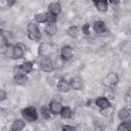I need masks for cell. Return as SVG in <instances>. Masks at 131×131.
<instances>
[{
    "mask_svg": "<svg viewBox=\"0 0 131 131\" xmlns=\"http://www.w3.org/2000/svg\"><path fill=\"white\" fill-rule=\"evenodd\" d=\"M79 34H80V29L79 27L77 26H71L67 29V35L73 39H76L79 37Z\"/></svg>",
    "mask_w": 131,
    "mask_h": 131,
    "instance_id": "20",
    "label": "cell"
},
{
    "mask_svg": "<svg viewBox=\"0 0 131 131\" xmlns=\"http://www.w3.org/2000/svg\"><path fill=\"white\" fill-rule=\"evenodd\" d=\"M92 29L93 31L99 35V36H104L108 33V28L106 26V23L101 20V19H97L92 24Z\"/></svg>",
    "mask_w": 131,
    "mask_h": 131,
    "instance_id": "3",
    "label": "cell"
},
{
    "mask_svg": "<svg viewBox=\"0 0 131 131\" xmlns=\"http://www.w3.org/2000/svg\"><path fill=\"white\" fill-rule=\"evenodd\" d=\"M81 31H82V33H83L85 36L90 35V33H91L90 25H89V24H84V25H82V27H81Z\"/></svg>",
    "mask_w": 131,
    "mask_h": 131,
    "instance_id": "25",
    "label": "cell"
},
{
    "mask_svg": "<svg viewBox=\"0 0 131 131\" xmlns=\"http://www.w3.org/2000/svg\"><path fill=\"white\" fill-rule=\"evenodd\" d=\"M61 9H62V8H61V4H60L59 2H57V1L51 2V3H49L48 6H47L48 12H50V13L56 15V16L61 12Z\"/></svg>",
    "mask_w": 131,
    "mask_h": 131,
    "instance_id": "13",
    "label": "cell"
},
{
    "mask_svg": "<svg viewBox=\"0 0 131 131\" xmlns=\"http://www.w3.org/2000/svg\"><path fill=\"white\" fill-rule=\"evenodd\" d=\"M27 35L28 38L32 41H40L42 38V33L41 30L39 29V26L36 21H29L27 25Z\"/></svg>",
    "mask_w": 131,
    "mask_h": 131,
    "instance_id": "1",
    "label": "cell"
},
{
    "mask_svg": "<svg viewBox=\"0 0 131 131\" xmlns=\"http://www.w3.org/2000/svg\"><path fill=\"white\" fill-rule=\"evenodd\" d=\"M117 116H118V119L120 120V122H123V121H131V114H130V111L127 107L120 108L118 111V113H117Z\"/></svg>",
    "mask_w": 131,
    "mask_h": 131,
    "instance_id": "14",
    "label": "cell"
},
{
    "mask_svg": "<svg viewBox=\"0 0 131 131\" xmlns=\"http://www.w3.org/2000/svg\"><path fill=\"white\" fill-rule=\"evenodd\" d=\"M93 3H95V2H99V1H105V0H91Z\"/></svg>",
    "mask_w": 131,
    "mask_h": 131,
    "instance_id": "32",
    "label": "cell"
},
{
    "mask_svg": "<svg viewBox=\"0 0 131 131\" xmlns=\"http://www.w3.org/2000/svg\"><path fill=\"white\" fill-rule=\"evenodd\" d=\"M25 55V47L21 44L12 45V59H21Z\"/></svg>",
    "mask_w": 131,
    "mask_h": 131,
    "instance_id": "8",
    "label": "cell"
},
{
    "mask_svg": "<svg viewBox=\"0 0 131 131\" xmlns=\"http://www.w3.org/2000/svg\"><path fill=\"white\" fill-rule=\"evenodd\" d=\"M50 51H51V46L45 42H42L39 47H38V54L41 56V57H44V56H49L50 54Z\"/></svg>",
    "mask_w": 131,
    "mask_h": 131,
    "instance_id": "15",
    "label": "cell"
},
{
    "mask_svg": "<svg viewBox=\"0 0 131 131\" xmlns=\"http://www.w3.org/2000/svg\"><path fill=\"white\" fill-rule=\"evenodd\" d=\"M28 74H25L23 72H18V73H15L13 74V78H12V81L15 85H25L27 82H28Z\"/></svg>",
    "mask_w": 131,
    "mask_h": 131,
    "instance_id": "9",
    "label": "cell"
},
{
    "mask_svg": "<svg viewBox=\"0 0 131 131\" xmlns=\"http://www.w3.org/2000/svg\"><path fill=\"white\" fill-rule=\"evenodd\" d=\"M56 88L59 92L61 93H67L71 90V86H70V82L64 79V78H60L57 82V85H56Z\"/></svg>",
    "mask_w": 131,
    "mask_h": 131,
    "instance_id": "12",
    "label": "cell"
},
{
    "mask_svg": "<svg viewBox=\"0 0 131 131\" xmlns=\"http://www.w3.org/2000/svg\"><path fill=\"white\" fill-rule=\"evenodd\" d=\"M63 63H64V60H62L60 57H58L57 59H55V60L53 61L54 70H55V69H61V68H62V66H63Z\"/></svg>",
    "mask_w": 131,
    "mask_h": 131,
    "instance_id": "26",
    "label": "cell"
},
{
    "mask_svg": "<svg viewBox=\"0 0 131 131\" xmlns=\"http://www.w3.org/2000/svg\"><path fill=\"white\" fill-rule=\"evenodd\" d=\"M74 56V49L71 45H63L61 48H60V51H59V57L64 60V61H68V60H71Z\"/></svg>",
    "mask_w": 131,
    "mask_h": 131,
    "instance_id": "5",
    "label": "cell"
},
{
    "mask_svg": "<svg viewBox=\"0 0 131 131\" xmlns=\"http://www.w3.org/2000/svg\"><path fill=\"white\" fill-rule=\"evenodd\" d=\"M20 115L23 117V119L25 121H28V122H36L38 119H39V113L37 111V108L33 105H29V106H26L24 108L20 110Z\"/></svg>",
    "mask_w": 131,
    "mask_h": 131,
    "instance_id": "2",
    "label": "cell"
},
{
    "mask_svg": "<svg viewBox=\"0 0 131 131\" xmlns=\"http://www.w3.org/2000/svg\"><path fill=\"white\" fill-rule=\"evenodd\" d=\"M40 70L44 73H51L54 71V66H53V60L49 56H44L41 58L40 63H39Z\"/></svg>",
    "mask_w": 131,
    "mask_h": 131,
    "instance_id": "4",
    "label": "cell"
},
{
    "mask_svg": "<svg viewBox=\"0 0 131 131\" xmlns=\"http://www.w3.org/2000/svg\"><path fill=\"white\" fill-rule=\"evenodd\" d=\"M70 86H71V89L73 90H76V91H82L84 89V82L81 78L79 77H75V78H72L70 81Z\"/></svg>",
    "mask_w": 131,
    "mask_h": 131,
    "instance_id": "10",
    "label": "cell"
},
{
    "mask_svg": "<svg viewBox=\"0 0 131 131\" xmlns=\"http://www.w3.org/2000/svg\"><path fill=\"white\" fill-rule=\"evenodd\" d=\"M118 131H130L131 130V121H123L117 126Z\"/></svg>",
    "mask_w": 131,
    "mask_h": 131,
    "instance_id": "24",
    "label": "cell"
},
{
    "mask_svg": "<svg viewBox=\"0 0 131 131\" xmlns=\"http://www.w3.org/2000/svg\"><path fill=\"white\" fill-rule=\"evenodd\" d=\"M73 115H74V114H73L72 107L69 106V105H63L58 116H59L62 120H70V119L73 118Z\"/></svg>",
    "mask_w": 131,
    "mask_h": 131,
    "instance_id": "16",
    "label": "cell"
},
{
    "mask_svg": "<svg viewBox=\"0 0 131 131\" xmlns=\"http://www.w3.org/2000/svg\"><path fill=\"white\" fill-rule=\"evenodd\" d=\"M43 31L48 37H53L57 32L56 23H48V24H46V26H45Z\"/></svg>",
    "mask_w": 131,
    "mask_h": 131,
    "instance_id": "17",
    "label": "cell"
},
{
    "mask_svg": "<svg viewBox=\"0 0 131 131\" xmlns=\"http://www.w3.org/2000/svg\"><path fill=\"white\" fill-rule=\"evenodd\" d=\"M6 98H7V92L4 89H1L0 88V102L4 101Z\"/></svg>",
    "mask_w": 131,
    "mask_h": 131,
    "instance_id": "29",
    "label": "cell"
},
{
    "mask_svg": "<svg viewBox=\"0 0 131 131\" xmlns=\"http://www.w3.org/2000/svg\"><path fill=\"white\" fill-rule=\"evenodd\" d=\"M107 1H110L112 4H118V3H119L121 0H107Z\"/></svg>",
    "mask_w": 131,
    "mask_h": 131,
    "instance_id": "31",
    "label": "cell"
},
{
    "mask_svg": "<svg viewBox=\"0 0 131 131\" xmlns=\"http://www.w3.org/2000/svg\"><path fill=\"white\" fill-rule=\"evenodd\" d=\"M102 83L106 87H114L119 83V76L117 73H108L102 80Z\"/></svg>",
    "mask_w": 131,
    "mask_h": 131,
    "instance_id": "6",
    "label": "cell"
},
{
    "mask_svg": "<svg viewBox=\"0 0 131 131\" xmlns=\"http://www.w3.org/2000/svg\"><path fill=\"white\" fill-rule=\"evenodd\" d=\"M34 21L37 24H47V12H38L34 15Z\"/></svg>",
    "mask_w": 131,
    "mask_h": 131,
    "instance_id": "22",
    "label": "cell"
},
{
    "mask_svg": "<svg viewBox=\"0 0 131 131\" xmlns=\"http://www.w3.org/2000/svg\"><path fill=\"white\" fill-rule=\"evenodd\" d=\"M93 4H94L95 8H96L98 11H100V12H105V11H107V9H108V1H107V0L95 2V3H93Z\"/></svg>",
    "mask_w": 131,
    "mask_h": 131,
    "instance_id": "23",
    "label": "cell"
},
{
    "mask_svg": "<svg viewBox=\"0 0 131 131\" xmlns=\"http://www.w3.org/2000/svg\"><path fill=\"white\" fill-rule=\"evenodd\" d=\"M25 127H26V121L24 119H15L10 126V130L11 131H21Z\"/></svg>",
    "mask_w": 131,
    "mask_h": 131,
    "instance_id": "18",
    "label": "cell"
},
{
    "mask_svg": "<svg viewBox=\"0 0 131 131\" xmlns=\"http://www.w3.org/2000/svg\"><path fill=\"white\" fill-rule=\"evenodd\" d=\"M56 21H57V16L47 11V24L48 23H56Z\"/></svg>",
    "mask_w": 131,
    "mask_h": 131,
    "instance_id": "27",
    "label": "cell"
},
{
    "mask_svg": "<svg viewBox=\"0 0 131 131\" xmlns=\"http://www.w3.org/2000/svg\"><path fill=\"white\" fill-rule=\"evenodd\" d=\"M48 106H49V110H50L51 114L54 115V116H57V115H59V113H60V111H61L63 104H62L60 101L53 99V100H51V101L48 103Z\"/></svg>",
    "mask_w": 131,
    "mask_h": 131,
    "instance_id": "11",
    "label": "cell"
},
{
    "mask_svg": "<svg viewBox=\"0 0 131 131\" xmlns=\"http://www.w3.org/2000/svg\"><path fill=\"white\" fill-rule=\"evenodd\" d=\"M16 3V0H6V4L8 7H12Z\"/></svg>",
    "mask_w": 131,
    "mask_h": 131,
    "instance_id": "30",
    "label": "cell"
},
{
    "mask_svg": "<svg viewBox=\"0 0 131 131\" xmlns=\"http://www.w3.org/2000/svg\"><path fill=\"white\" fill-rule=\"evenodd\" d=\"M61 130H66V131H75L77 130V127L74 125H62L61 126Z\"/></svg>",
    "mask_w": 131,
    "mask_h": 131,
    "instance_id": "28",
    "label": "cell"
},
{
    "mask_svg": "<svg viewBox=\"0 0 131 131\" xmlns=\"http://www.w3.org/2000/svg\"><path fill=\"white\" fill-rule=\"evenodd\" d=\"M40 115H41V117H42L44 120H49V119L51 118L52 114H51V112H50V110H49L48 104H44V105H42V106L40 107Z\"/></svg>",
    "mask_w": 131,
    "mask_h": 131,
    "instance_id": "21",
    "label": "cell"
},
{
    "mask_svg": "<svg viewBox=\"0 0 131 131\" xmlns=\"http://www.w3.org/2000/svg\"><path fill=\"white\" fill-rule=\"evenodd\" d=\"M20 72L25 73V74H30L33 70H34V62L31 60H25L23 63L18 64Z\"/></svg>",
    "mask_w": 131,
    "mask_h": 131,
    "instance_id": "19",
    "label": "cell"
},
{
    "mask_svg": "<svg viewBox=\"0 0 131 131\" xmlns=\"http://www.w3.org/2000/svg\"><path fill=\"white\" fill-rule=\"evenodd\" d=\"M94 103H95V105H96L99 110L107 108V107L113 106L112 102L110 101V99H108L106 96H97V97L94 99Z\"/></svg>",
    "mask_w": 131,
    "mask_h": 131,
    "instance_id": "7",
    "label": "cell"
}]
</instances>
